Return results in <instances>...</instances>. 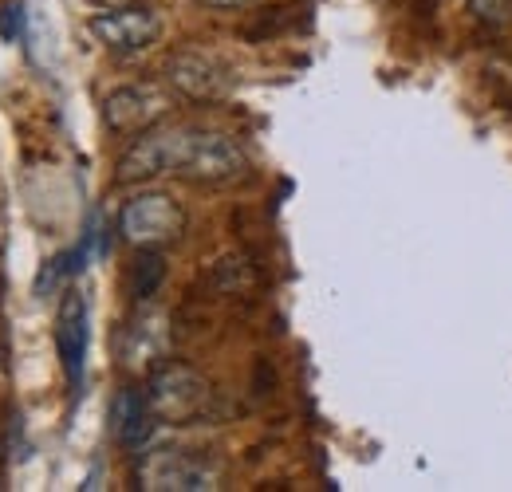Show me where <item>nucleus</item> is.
<instances>
[{
    "label": "nucleus",
    "instance_id": "7",
    "mask_svg": "<svg viewBox=\"0 0 512 492\" xmlns=\"http://www.w3.org/2000/svg\"><path fill=\"white\" fill-rule=\"evenodd\" d=\"M166 79L193 103H217L233 91V71L209 52H178L166 63Z\"/></svg>",
    "mask_w": 512,
    "mask_h": 492
},
{
    "label": "nucleus",
    "instance_id": "3",
    "mask_svg": "<svg viewBox=\"0 0 512 492\" xmlns=\"http://www.w3.org/2000/svg\"><path fill=\"white\" fill-rule=\"evenodd\" d=\"M134 481L146 492H205L221 485V465L193 449H150L142 453Z\"/></svg>",
    "mask_w": 512,
    "mask_h": 492
},
{
    "label": "nucleus",
    "instance_id": "14",
    "mask_svg": "<svg viewBox=\"0 0 512 492\" xmlns=\"http://www.w3.org/2000/svg\"><path fill=\"white\" fill-rule=\"evenodd\" d=\"M197 4H209V8H245L253 0H197Z\"/></svg>",
    "mask_w": 512,
    "mask_h": 492
},
{
    "label": "nucleus",
    "instance_id": "13",
    "mask_svg": "<svg viewBox=\"0 0 512 492\" xmlns=\"http://www.w3.org/2000/svg\"><path fill=\"white\" fill-rule=\"evenodd\" d=\"M0 36L4 40H20L24 36V8L20 4H4L0 8Z\"/></svg>",
    "mask_w": 512,
    "mask_h": 492
},
{
    "label": "nucleus",
    "instance_id": "1",
    "mask_svg": "<svg viewBox=\"0 0 512 492\" xmlns=\"http://www.w3.org/2000/svg\"><path fill=\"white\" fill-rule=\"evenodd\" d=\"M245 174H249V154L241 150L237 138L217 134V130L182 126L174 178H186L193 185H229L241 182Z\"/></svg>",
    "mask_w": 512,
    "mask_h": 492
},
{
    "label": "nucleus",
    "instance_id": "4",
    "mask_svg": "<svg viewBox=\"0 0 512 492\" xmlns=\"http://www.w3.org/2000/svg\"><path fill=\"white\" fill-rule=\"evenodd\" d=\"M119 233L138 252L142 248H166L186 233V209L170 193H142V197L123 205Z\"/></svg>",
    "mask_w": 512,
    "mask_h": 492
},
{
    "label": "nucleus",
    "instance_id": "6",
    "mask_svg": "<svg viewBox=\"0 0 512 492\" xmlns=\"http://www.w3.org/2000/svg\"><path fill=\"white\" fill-rule=\"evenodd\" d=\"M174 111V95L158 83H130L103 99V123L111 134H146Z\"/></svg>",
    "mask_w": 512,
    "mask_h": 492
},
{
    "label": "nucleus",
    "instance_id": "11",
    "mask_svg": "<svg viewBox=\"0 0 512 492\" xmlns=\"http://www.w3.org/2000/svg\"><path fill=\"white\" fill-rule=\"evenodd\" d=\"M154 410H150V402H146V390H119L115 394V402H111V433H115V441L123 445V449H142L146 441H150V433H154Z\"/></svg>",
    "mask_w": 512,
    "mask_h": 492
},
{
    "label": "nucleus",
    "instance_id": "10",
    "mask_svg": "<svg viewBox=\"0 0 512 492\" xmlns=\"http://www.w3.org/2000/svg\"><path fill=\"white\" fill-rule=\"evenodd\" d=\"M87 300L79 292H67L60 304V319H56V347H60V363H64L67 386L71 394H79L83 386V363H87Z\"/></svg>",
    "mask_w": 512,
    "mask_h": 492
},
{
    "label": "nucleus",
    "instance_id": "5",
    "mask_svg": "<svg viewBox=\"0 0 512 492\" xmlns=\"http://www.w3.org/2000/svg\"><path fill=\"white\" fill-rule=\"evenodd\" d=\"M87 28H91V36L107 52H115V56H138V52H146V48H154L162 40V28L166 24H162V16L154 8L130 4V8H103V12H95Z\"/></svg>",
    "mask_w": 512,
    "mask_h": 492
},
{
    "label": "nucleus",
    "instance_id": "16",
    "mask_svg": "<svg viewBox=\"0 0 512 492\" xmlns=\"http://www.w3.org/2000/svg\"><path fill=\"white\" fill-rule=\"evenodd\" d=\"M0 473H4V453H0Z\"/></svg>",
    "mask_w": 512,
    "mask_h": 492
},
{
    "label": "nucleus",
    "instance_id": "2",
    "mask_svg": "<svg viewBox=\"0 0 512 492\" xmlns=\"http://www.w3.org/2000/svg\"><path fill=\"white\" fill-rule=\"evenodd\" d=\"M146 402L154 410L158 422H170V426H190L209 418L213 410V390L209 382L186 363H162L154 367L150 382H146Z\"/></svg>",
    "mask_w": 512,
    "mask_h": 492
},
{
    "label": "nucleus",
    "instance_id": "12",
    "mask_svg": "<svg viewBox=\"0 0 512 492\" xmlns=\"http://www.w3.org/2000/svg\"><path fill=\"white\" fill-rule=\"evenodd\" d=\"M162 276H166V264H162L158 248H142L138 264H134V276H130V292H134V300H138V304H146V300L158 292Z\"/></svg>",
    "mask_w": 512,
    "mask_h": 492
},
{
    "label": "nucleus",
    "instance_id": "15",
    "mask_svg": "<svg viewBox=\"0 0 512 492\" xmlns=\"http://www.w3.org/2000/svg\"><path fill=\"white\" fill-rule=\"evenodd\" d=\"M99 8H130V4H138V0H95Z\"/></svg>",
    "mask_w": 512,
    "mask_h": 492
},
{
    "label": "nucleus",
    "instance_id": "8",
    "mask_svg": "<svg viewBox=\"0 0 512 492\" xmlns=\"http://www.w3.org/2000/svg\"><path fill=\"white\" fill-rule=\"evenodd\" d=\"M178 142H182V126L178 130H146V134H138V142L119 158L115 182L134 185V182L162 178V174H174V166H178Z\"/></svg>",
    "mask_w": 512,
    "mask_h": 492
},
{
    "label": "nucleus",
    "instance_id": "9",
    "mask_svg": "<svg viewBox=\"0 0 512 492\" xmlns=\"http://www.w3.org/2000/svg\"><path fill=\"white\" fill-rule=\"evenodd\" d=\"M170 355V319L158 308H138L123 331V367L154 370Z\"/></svg>",
    "mask_w": 512,
    "mask_h": 492
}]
</instances>
